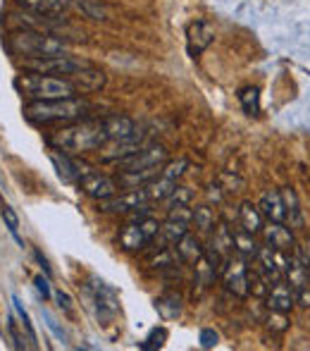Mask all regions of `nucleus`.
Masks as SVG:
<instances>
[{"label":"nucleus","mask_w":310,"mask_h":351,"mask_svg":"<svg viewBox=\"0 0 310 351\" xmlns=\"http://www.w3.org/2000/svg\"><path fill=\"white\" fill-rule=\"evenodd\" d=\"M107 139V132L103 120H79L70 122V125H62L60 130H55L48 136L55 151H65L70 156H79V153H88V151H101Z\"/></svg>","instance_id":"obj_1"},{"label":"nucleus","mask_w":310,"mask_h":351,"mask_svg":"<svg viewBox=\"0 0 310 351\" xmlns=\"http://www.w3.org/2000/svg\"><path fill=\"white\" fill-rule=\"evenodd\" d=\"M93 106L86 98H57V101H31L24 106V117L31 125H70L86 120Z\"/></svg>","instance_id":"obj_2"},{"label":"nucleus","mask_w":310,"mask_h":351,"mask_svg":"<svg viewBox=\"0 0 310 351\" xmlns=\"http://www.w3.org/2000/svg\"><path fill=\"white\" fill-rule=\"evenodd\" d=\"M14 88L24 98L31 101H57V98H75L77 86L67 77H53V74H22L14 79Z\"/></svg>","instance_id":"obj_3"},{"label":"nucleus","mask_w":310,"mask_h":351,"mask_svg":"<svg viewBox=\"0 0 310 351\" xmlns=\"http://www.w3.org/2000/svg\"><path fill=\"white\" fill-rule=\"evenodd\" d=\"M10 51L14 56H24V60L29 58H53V56H67V43L62 38L48 36V34L41 32H14L8 41Z\"/></svg>","instance_id":"obj_4"},{"label":"nucleus","mask_w":310,"mask_h":351,"mask_svg":"<svg viewBox=\"0 0 310 351\" xmlns=\"http://www.w3.org/2000/svg\"><path fill=\"white\" fill-rule=\"evenodd\" d=\"M91 67V62L75 56H53V58H29L24 60V70L36 74H53V77H72V74Z\"/></svg>","instance_id":"obj_5"},{"label":"nucleus","mask_w":310,"mask_h":351,"mask_svg":"<svg viewBox=\"0 0 310 351\" xmlns=\"http://www.w3.org/2000/svg\"><path fill=\"white\" fill-rule=\"evenodd\" d=\"M86 294L91 299V306L96 311V318L101 320L103 325H107L120 311V299H117V291L112 289L110 285H105L103 280H98L96 275L88 278L86 285Z\"/></svg>","instance_id":"obj_6"},{"label":"nucleus","mask_w":310,"mask_h":351,"mask_svg":"<svg viewBox=\"0 0 310 351\" xmlns=\"http://www.w3.org/2000/svg\"><path fill=\"white\" fill-rule=\"evenodd\" d=\"M167 160H170V153H167V148L162 143H146L141 151L115 160V165L117 172H139L151 170V167H162Z\"/></svg>","instance_id":"obj_7"},{"label":"nucleus","mask_w":310,"mask_h":351,"mask_svg":"<svg viewBox=\"0 0 310 351\" xmlns=\"http://www.w3.org/2000/svg\"><path fill=\"white\" fill-rule=\"evenodd\" d=\"M148 194H146L144 186L139 189H127L122 194H115L105 201H98V210L103 213H120V215H131V213L148 208Z\"/></svg>","instance_id":"obj_8"},{"label":"nucleus","mask_w":310,"mask_h":351,"mask_svg":"<svg viewBox=\"0 0 310 351\" xmlns=\"http://www.w3.org/2000/svg\"><path fill=\"white\" fill-rule=\"evenodd\" d=\"M222 280L224 287L232 291L234 296H248V265H246V258L239 254L229 256L222 265Z\"/></svg>","instance_id":"obj_9"},{"label":"nucleus","mask_w":310,"mask_h":351,"mask_svg":"<svg viewBox=\"0 0 310 351\" xmlns=\"http://www.w3.org/2000/svg\"><path fill=\"white\" fill-rule=\"evenodd\" d=\"M215 41V27L205 19H196L186 29V51L191 58H198L205 48H210V43Z\"/></svg>","instance_id":"obj_10"},{"label":"nucleus","mask_w":310,"mask_h":351,"mask_svg":"<svg viewBox=\"0 0 310 351\" xmlns=\"http://www.w3.org/2000/svg\"><path fill=\"white\" fill-rule=\"evenodd\" d=\"M79 186H81L83 194L91 196L93 201H105L120 191V182L107 175H98V172H88V175L79 182Z\"/></svg>","instance_id":"obj_11"},{"label":"nucleus","mask_w":310,"mask_h":351,"mask_svg":"<svg viewBox=\"0 0 310 351\" xmlns=\"http://www.w3.org/2000/svg\"><path fill=\"white\" fill-rule=\"evenodd\" d=\"M48 158H51V162L55 165L57 177H60L62 182H70V184H79V182L91 172L88 170V165H81L77 158H72L70 153H65V151L62 153L51 151L48 153Z\"/></svg>","instance_id":"obj_12"},{"label":"nucleus","mask_w":310,"mask_h":351,"mask_svg":"<svg viewBox=\"0 0 310 351\" xmlns=\"http://www.w3.org/2000/svg\"><path fill=\"white\" fill-rule=\"evenodd\" d=\"M263 237L265 244L277 254L292 256L294 249H296V239H294L292 230L284 227V222H268V227H263Z\"/></svg>","instance_id":"obj_13"},{"label":"nucleus","mask_w":310,"mask_h":351,"mask_svg":"<svg viewBox=\"0 0 310 351\" xmlns=\"http://www.w3.org/2000/svg\"><path fill=\"white\" fill-rule=\"evenodd\" d=\"M265 304H268L270 311L289 313V311L294 308V304H296V296H294L292 287L282 280V282H274V285L270 287V291L265 294Z\"/></svg>","instance_id":"obj_14"},{"label":"nucleus","mask_w":310,"mask_h":351,"mask_svg":"<svg viewBox=\"0 0 310 351\" xmlns=\"http://www.w3.org/2000/svg\"><path fill=\"white\" fill-rule=\"evenodd\" d=\"M258 208L268 222H287V206H284L282 191H274V189L265 191L258 201Z\"/></svg>","instance_id":"obj_15"},{"label":"nucleus","mask_w":310,"mask_h":351,"mask_svg":"<svg viewBox=\"0 0 310 351\" xmlns=\"http://www.w3.org/2000/svg\"><path fill=\"white\" fill-rule=\"evenodd\" d=\"M24 10L34 12L36 17H57L75 5V0H17Z\"/></svg>","instance_id":"obj_16"},{"label":"nucleus","mask_w":310,"mask_h":351,"mask_svg":"<svg viewBox=\"0 0 310 351\" xmlns=\"http://www.w3.org/2000/svg\"><path fill=\"white\" fill-rule=\"evenodd\" d=\"M103 125H105L107 139L110 141H125L136 134L134 120L127 115H107V117H103Z\"/></svg>","instance_id":"obj_17"},{"label":"nucleus","mask_w":310,"mask_h":351,"mask_svg":"<svg viewBox=\"0 0 310 351\" xmlns=\"http://www.w3.org/2000/svg\"><path fill=\"white\" fill-rule=\"evenodd\" d=\"M72 84L77 86V93H93V91H101L105 86V72L98 70V67H86V70L72 74Z\"/></svg>","instance_id":"obj_18"},{"label":"nucleus","mask_w":310,"mask_h":351,"mask_svg":"<svg viewBox=\"0 0 310 351\" xmlns=\"http://www.w3.org/2000/svg\"><path fill=\"white\" fill-rule=\"evenodd\" d=\"M175 251H177V256H179L181 263L194 265L196 261H198L201 256H203L205 246H201V239H198V237H196V234H189V232H186V234L181 237V239L175 244Z\"/></svg>","instance_id":"obj_19"},{"label":"nucleus","mask_w":310,"mask_h":351,"mask_svg":"<svg viewBox=\"0 0 310 351\" xmlns=\"http://www.w3.org/2000/svg\"><path fill=\"white\" fill-rule=\"evenodd\" d=\"M263 213H260L258 206H253L250 201H244L239 208V225L241 230L250 232V234H258V232H263Z\"/></svg>","instance_id":"obj_20"},{"label":"nucleus","mask_w":310,"mask_h":351,"mask_svg":"<svg viewBox=\"0 0 310 351\" xmlns=\"http://www.w3.org/2000/svg\"><path fill=\"white\" fill-rule=\"evenodd\" d=\"M120 244H122V249H125V251H141L146 244H148V239H146L144 232H141V227H139V220L127 222V225L122 227Z\"/></svg>","instance_id":"obj_21"},{"label":"nucleus","mask_w":310,"mask_h":351,"mask_svg":"<svg viewBox=\"0 0 310 351\" xmlns=\"http://www.w3.org/2000/svg\"><path fill=\"white\" fill-rule=\"evenodd\" d=\"M155 311L162 320H177L181 315V296L175 291H165L155 299Z\"/></svg>","instance_id":"obj_22"},{"label":"nucleus","mask_w":310,"mask_h":351,"mask_svg":"<svg viewBox=\"0 0 310 351\" xmlns=\"http://www.w3.org/2000/svg\"><path fill=\"white\" fill-rule=\"evenodd\" d=\"M210 246H213L215 251H218L220 256H222V261H227L229 256L236 254L234 249V232L229 230L227 225H218L213 232V241H210Z\"/></svg>","instance_id":"obj_23"},{"label":"nucleus","mask_w":310,"mask_h":351,"mask_svg":"<svg viewBox=\"0 0 310 351\" xmlns=\"http://www.w3.org/2000/svg\"><path fill=\"white\" fill-rule=\"evenodd\" d=\"M189 232V225L186 222H177V220H165L160 225V234H157V239H155V244H160V246H175L177 241L181 239V237ZM157 249V246H155Z\"/></svg>","instance_id":"obj_24"},{"label":"nucleus","mask_w":310,"mask_h":351,"mask_svg":"<svg viewBox=\"0 0 310 351\" xmlns=\"http://www.w3.org/2000/svg\"><path fill=\"white\" fill-rule=\"evenodd\" d=\"M175 186H177V182L170 180V177H165L160 172V175H157L155 180H151L144 189H146V194H148V201L153 204V201H165L167 196L175 191Z\"/></svg>","instance_id":"obj_25"},{"label":"nucleus","mask_w":310,"mask_h":351,"mask_svg":"<svg viewBox=\"0 0 310 351\" xmlns=\"http://www.w3.org/2000/svg\"><path fill=\"white\" fill-rule=\"evenodd\" d=\"M282 196H284V206H287V222L294 227V230H301L303 227V213H301V206H298V196L292 186L282 189Z\"/></svg>","instance_id":"obj_26"},{"label":"nucleus","mask_w":310,"mask_h":351,"mask_svg":"<svg viewBox=\"0 0 310 351\" xmlns=\"http://www.w3.org/2000/svg\"><path fill=\"white\" fill-rule=\"evenodd\" d=\"M253 237L255 234H250V232H246V230L234 232V249H236V254L244 256L246 261H255V256H258L260 246L255 244Z\"/></svg>","instance_id":"obj_27"},{"label":"nucleus","mask_w":310,"mask_h":351,"mask_svg":"<svg viewBox=\"0 0 310 351\" xmlns=\"http://www.w3.org/2000/svg\"><path fill=\"white\" fill-rule=\"evenodd\" d=\"M194 225L198 227L201 232H213L215 225H218L215 210L210 208V206H198V208H194Z\"/></svg>","instance_id":"obj_28"},{"label":"nucleus","mask_w":310,"mask_h":351,"mask_svg":"<svg viewBox=\"0 0 310 351\" xmlns=\"http://www.w3.org/2000/svg\"><path fill=\"white\" fill-rule=\"evenodd\" d=\"M239 101H241V106H244V110L248 112V115H258V112H260V91L255 86L244 88V91L239 93Z\"/></svg>","instance_id":"obj_29"},{"label":"nucleus","mask_w":310,"mask_h":351,"mask_svg":"<svg viewBox=\"0 0 310 351\" xmlns=\"http://www.w3.org/2000/svg\"><path fill=\"white\" fill-rule=\"evenodd\" d=\"M0 215H3L5 225H8L10 234H12V237H14V241H17V244H19V246H24L22 237H19V217H17V213H14V210H12V206L3 204V208H0Z\"/></svg>","instance_id":"obj_30"},{"label":"nucleus","mask_w":310,"mask_h":351,"mask_svg":"<svg viewBox=\"0 0 310 351\" xmlns=\"http://www.w3.org/2000/svg\"><path fill=\"white\" fill-rule=\"evenodd\" d=\"M191 199H194V194H191L189 186H175V191H172L170 196L165 199V206L167 208H175V206H189Z\"/></svg>","instance_id":"obj_31"},{"label":"nucleus","mask_w":310,"mask_h":351,"mask_svg":"<svg viewBox=\"0 0 310 351\" xmlns=\"http://www.w3.org/2000/svg\"><path fill=\"white\" fill-rule=\"evenodd\" d=\"M165 339H167V330H165V328H153V330L148 332V337H146L144 342L139 344V349H144V351L160 349L162 344H165Z\"/></svg>","instance_id":"obj_32"},{"label":"nucleus","mask_w":310,"mask_h":351,"mask_svg":"<svg viewBox=\"0 0 310 351\" xmlns=\"http://www.w3.org/2000/svg\"><path fill=\"white\" fill-rule=\"evenodd\" d=\"M186 167H189V160L186 158H177V160H167L165 165H162V175L170 177V180H179L181 175L186 172Z\"/></svg>","instance_id":"obj_33"},{"label":"nucleus","mask_w":310,"mask_h":351,"mask_svg":"<svg viewBox=\"0 0 310 351\" xmlns=\"http://www.w3.org/2000/svg\"><path fill=\"white\" fill-rule=\"evenodd\" d=\"M12 306H14V313H17V318L22 320L24 330H27L29 339H31V342H36V330H34V323H31V318H29L27 311H24V306H22V301H19V296H12Z\"/></svg>","instance_id":"obj_34"},{"label":"nucleus","mask_w":310,"mask_h":351,"mask_svg":"<svg viewBox=\"0 0 310 351\" xmlns=\"http://www.w3.org/2000/svg\"><path fill=\"white\" fill-rule=\"evenodd\" d=\"M160 225L162 222H157L155 217H151V215H144L139 220V227H141V232H144L146 239H148V244H153V241L157 239V234H160Z\"/></svg>","instance_id":"obj_35"},{"label":"nucleus","mask_w":310,"mask_h":351,"mask_svg":"<svg viewBox=\"0 0 310 351\" xmlns=\"http://www.w3.org/2000/svg\"><path fill=\"white\" fill-rule=\"evenodd\" d=\"M167 220H177V222L191 225V222H194V210H191L189 206H175V208H167Z\"/></svg>","instance_id":"obj_36"},{"label":"nucleus","mask_w":310,"mask_h":351,"mask_svg":"<svg viewBox=\"0 0 310 351\" xmlns=\"http://www.w3.org/2000/svg\"><path fill=\"white\" fill-rule=\"evenodd\" d=\"M268 328L272 330V332H287V328H289L287 313H279V311H270V315H268Z\"/></svg>","instance_id":"obj_37"},{"label":"nucleus","mask_w":310,"mask_h":351,"mask_svg":"<svg viewBox=\"0 0 310 351\" xmlns=\"http://www.w3.org/2000/svg\"><path fill=\"white\" fill-rule=\"evenodd\" d=\"M41 318H43V320H46V328H48V330H51V332H53V335H55V337H57V339H60V342H67V332H65V330H62V325H60V323H57V320H55V318H53V315H51V313H48V311H46V308H41Z\"/></svg>","instance_id":"obj_38"},{"label":"nucleus","mask_w":310,"mask_h":351,"mask_svg":"<svg viewBox=\"0 0 310 351\" xmlns=\"http://www.w3.org/2000/svg\"><path fill=\"white\" fill-rule=\"evenodd\" d=\"M79 8H81L83 12H86L91 19H107L105 8H101V5H96V3H91V0H81V3H79Z\"/></svg>","instance_id":"obj_39"},{"label":"nucleus","mask_w":310,"mask_h":351,"mask_svg":"<svg viewBox=\"0 0 310 351\" xmlns=\"http://www.w3.org/2000/svg\"><path fill=\"white\" fill-rule=\"evenodd\" d=\"M198 342H201V347H203V349H215V347H218V342H220V335L215 332V330L205 328V330H201Z\"/></svg>","instance_id":"obj_40"},{"label":"nucleus","mask_w":310,"mask_h":351,"mask_svg":"<svg viewBox=\"0 0 310 351\" xmlns=\"http://www.w3.org/2000/svg\"><path fill=\"white\" fill-rule=\"evenodd\" d=\"M55 301H57V306H60L62 311H67V313H72V311H75V301H72V296L67 294V291L57 289L55 291Z\"/></svg>","instance_id":"obj_41"},{"label":"nucleus","mask_w":310,"mask_h":351,"mask_svg":"<svg viewBox=\"0 0 310 351\" xmlns=\"http://www.w3.org/2000/svg\"><path fill=\"white\" fill-rule=\"evenodd\" d=\"M34 285H36V291L43 296V301L46 299H51V285H48V275L43 278V275H36L34 278Z\"/></svg>","instance_id":"obj_42"},{"label":"nucleus","mask_w":310,"mask_h":351,"mask_svg":"<svg viewBox=\"0 0 310 351\" xmlns=\"http://www.w3.org/2000/svg\"><path fill=\"white\" fill-rule=\"evenodd\" d=\"M10 335H12V342L17 349H24V337L19 335V328H17V320H14V315H10Z\"/></svg>","instance_id":"obj_43"},{"label":"nucleus","mask_w":310,"mask_h":351,"mask_svg":"<svg viewBox=\"0 0 310 351\" xmlns=\"http://www.w3.org/2000/svg\"><path fill=\"white\" fill-rule=\"evenodd\" d=\"M296 304L298 306H303V308H310V287H306V289H301V291H296Z\"/></svg>","instance_id":"obj_44"},{"label":"nucleus","mask_w":310,"mask_h":351,"mask_svg":"<svg viewBox=\"0 0 310 351\" xmlns=\"http://www.w3.org/2000/svg\"><path fill=\"white\" fill-rule=\"evenodd\" d=\"M34 256H36V261H38V263H41V268H43V273H46L48 275V278H51V265H48V261H46V256H43L41 254V251H34Z\"/></svg>","instance_id":"obj_45"}]
</instances>
